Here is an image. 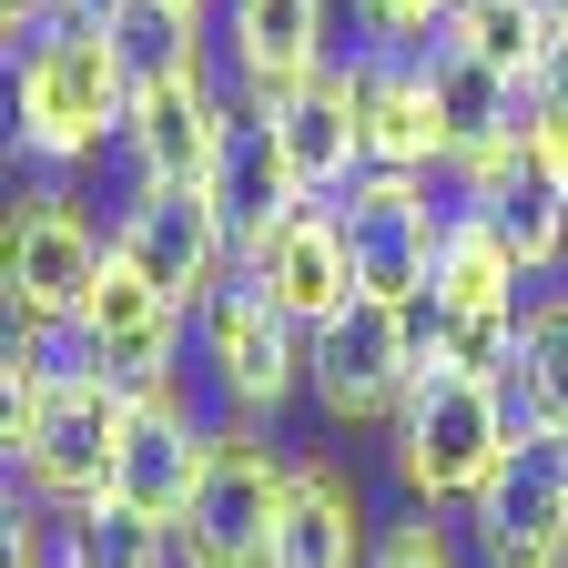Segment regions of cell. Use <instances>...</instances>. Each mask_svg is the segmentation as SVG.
<instances>
[{
    "mask_svg": "<svg viewBox=\"0 0 568 568\" xmlns=\"http://www.w3.org/2000/svg\"><path fill=\"white\" fill-rule=\"evenodd\" d=\"M122 122H132V71L92 11L41 31L31 51H11V142L31 163H51V173L92 163L102 142H122Z\"/></svg>",
    "mask_w": 568,
    "mask_h": 568,
    "instance_id": "cell-1",
    "label": "cell"
},
{
    "mask_svg": "<svg viewBox=\"0 0 568 568\" xmlns=\"http://www.w3.org/2000/svg\"><path fill=\"white\" fill-rule=\"evenodd\" d=\"M518 447V406L497 376H457V366H426L406 416L386 426V457H396V487L416 508H477L487 477L508 467Z\"/></svg>",
    "mask_w": 568,
    "mask_h": 568,
    "instance_id": "cell-2",
    "label": "cell"
},
{
    "mask_svg": "<svg viewBox=\"0 0 568 568\" xmlns=\"http://www.w3.org/2000/svg\"><path fill=\"white\" fill-rule=\"evenodd\" d=\"M193 355H203V376L224 386V406L244 426H274L295 396H315V335L284 315L244 264L193 305Z\"/></svg>",
    "mask_w": 568,
    "mask_h": 568,
    "instance_id": "cell-3",
    "label": "cell"
},
{
    "mask_svg": "<svg viewBox=\"0 0 568 568\" xmlns=\"http://www.w3.org/2000/svg\"><path fill=\"white\" fill-rule=\"evenodd\" d=\"M122 426H132V386H112L102 366H82V355H61V376H51L41 416H31V437L11 447L31 508L71 518V508H92V497H112Z\"/></svg>",
    "mask_w": 568,
    "mask_h": 568,
    "instance_id": "cell-4",
    "label": "cell"
},
{
    "mask_svg": "<svg viewBox=\"0 0 568 568\" xmlns=\"http://www.w3.org/2000/svg\"><path fill=\"white\" fill-rule=\"evenodd\" d=\"M284 487H295V457H284L264 426H213V467H203L193 508L173 528L183 568H274Z\"/></svg>",
    "mask_w": 568,
    "mask_h": 568,
    "instance_id": "cell-5",
    "label": "cell"
},
{
    "mask_svg": "<svg viewBox=\"0 0 568 568\" xmlns=\"http://www.w3.org/2000/svg\"><path fill=\"white\" fill-rule=\"evenodd\" d=\"M112 264V234L82 224V203L61 183H31L11 203V234H0V295H11V325L21 335H71L92 305V284Z\"/></svg>",
    "mask_w": 568,
    "mask_h": 568,
    "instance_id": "cell-6",
    "label": "cell"
},
{
    "mask_svg": "<svg viewBox=\"0 0 568 568\" xmlns=\"http://www.w3.org/2000/svg\"><path fill=\"white\" fill-rule=\"evenodd\" d=\"M426 376V305L355 295L335 325H315V406L335 426H396Z\"/></svg>",
    "mask_w": 568,
    "mask_h": 568,
    "instance_id": "cell-7",
    "label": "cell"
},
{
    "mask_svg": "<svg viewBox=\"0 0 568 568\" xmlns=\"http://www.w3.org/2000/svg\"><path fill=\"white\" fill-rule=\"evenodd\" d=\"M437 173H355L335 193V224H345V254H355V284L386 305H426V284H437V254H447V213L457 193L437 203L426 193Z\"/></svg>",
    "mask_w": 568,
    "mask_h": 568,
    "instance_id": "cell-8",
    "label": "cell"
},
{
    "mask_svg": "<svg viewBox=\"0 0 568 568\" xmlns=\"http://www.w3.org/2000/svg\"><path fill=\"white\" fill-rule=\"evenodd\" d=\"M112 254H122L142 284H163L183 315H193V305H203L234 264H244L203 183H132V193H122V213H112Z\"/></svg>",
    "mask_w": 568,
    "mask_h": 568,
    "instance_id": "cell-9",
    "label": "cell"
},
{
    "mask_svg": "<svg viewBox=\"0 0 568 568\" xmlns=\"http://www.w3.org/2000/svg\"><path fill=\"white\" fill-rule=\"evenodd\" d=\"M183 335H193V315L163 295V284H142L122 254L102 264V284H92V305H82V325H71L61 345L82 355V366H102L112 386H173L183 376Z\"/></svg>",
    "mask_w": 568,
    "mask_h": 568,
    "instance_id": "cell-10",
    "label": "cell"
},
{
    "mask_svg": "<svg viewBox=\"0 0 568 568\" xmlns=\"http://www.w3.org/2000/svg\"><path fill=\"white\" fill-rule=\"evenodd\" d=\"M467 518H477L487 568H568V447L538 437V426H518L508 467L487 477V497Z\"/></svg>",
    "mask_w": 568,
    "mask_h": 568,
    "instance_id": "cell-11",
    "label": "cell"
},
{
    "mask_svg": "<svg viewBox=\"0 0 568 568\" xmlns=\"http://www.w3.org/2000/svg\"><path fill=\"white\" fill-rule=\"evenodd\" d=\"M203 467H213V426H203V406L183 396V376H173V386H142V396H132V426H122L112 497H122V508H142V518H163V528H183Z\"/></svg>",
    "mask_w": 568,
    "mask_h": 568,
    "instance_id": "cell-12",
    "label": "cell"
},
{
    "mask_svg": "<svg viewBox=\"0 0 568 568\" xmlns=\"http://www.w3.org/2000/svg\"><path fill=\"white\" fill-rule=\"evenodd\" d=\"M416 71H426V102H437V132H447V173L477 163V153L528 142V82H518V71H497L487 51H467V41L437 31V41L416 51Z\"/></svg>",
    "mask_w": 568,
    "mask_h": 568,
    "instance_id": "cell-13",
    "label": "cell"
},
{
    "mask_svg": "<svg viewBox=\"0 0 568 568\" xmlns=\"http://www.w3.org/2000/svg\"><path fill=\"white\" fill-rule=\"evenodd\" d=\"M244 274L264 284V295L295 315L305 335L315 325H335L366 284H355V254H345V224H335V203H305V213H284V224L244 254Z\"/></svg>",
    "mask_w": 568,
    "mask_h": 568,
    "instance_id": "cell-14",
    "label": "cell"
},
{
    "mask_svg": "<svg viewBox=\"0 0 568 568\" xmlns=\"http://www.w3.org/2000/svg\"><path fill=\"white\" fill-rule=\"evenodd\" d=\"M224 61L244 102H274L335 71V0H224Z\"/></svg>",
    "mask_w": 568,
    "mask_h": 568,
    "instance_id": "cell-15",
    "label": "cell"
},
{
    "mask_svg": "<svg viewBox=\"0 0 568 568\" xmlns=\"http://www.w3.org/2000/svg\"><path fill=\"white\" fill-rule=\"evenodd\" d=\"M254 112H274L284 163H295V183H305L315 203H335L355 173H376V163H366V102H355V71H345V61L315 71V82H295V92H274V102H254Z\"/></svg>",
    "mask_w": 568,
    "mask_h": 568,
    "instance_id": "cell-16",
    "label": "cell"
},
{
    "mask_svg": "<svg viewBox=\"0 0 568 568\" xmlns=\"http://www.w3.org/2000/svg\"><path fill=\"white\" fill-rule=\"evenodd\" d=\"M203 193H213V213H224L234 254H254V244L284 224V213H305V203H315V193L295 183V163H284V132H274V112H254V102H234V122H224V153H213Z\"/></svg>",
    "mask_w": 568,
    "mask_h": 568,
    "instance_id": "cell-17",
    "label": "cell"
},
{
    "mask_svg": "<svg viewBox=\"0 0 568 568\" xmlns=\"http://www.w3.org/2000/svg\"><path fill=\"white\" fill-rule=\"evenodd\" d=\"M345 71H355V102H366V163L376 173H447V132H437L416 51L366 41V51H345Z\"/></svg>",
    "mask_w": 568,
    "mask_h": 568,
    "instance_id": "cell-18",
    "label": "cell"
},
{
    "mask_svg": "<svg viewBox=\"0 0 568 568\" xmlns=\"http://www.w3.org/2000/svg\"><path fill=\"white\" fill-rule=\"evenodd\" d=\"M224 122H234V102L213 92V82L132 92V122H122V163H132V183H203L213 153H224Z\"/></svg>",
    "mask_w": 568,
    "mask_h": 568,
    "instance_id": "cell-19",
    "label": "cell"
},
{
    "mask_svg": "<svg viewBox=\"0 0 568 568\" xmlns=\"http://www.w3.org/2000/svg\"><path fill=\"white\" fill-rule=\"evenodd\" d=\"M366 508H355V477L335 457H295L284 487V528H274V568H366Z\"/></svg>",
    "mask_w": 568,
    "mask_h": 568,
    "instance_id": "cell-20",
    "label": "cell"
},
{
    "mask_svg": "<svg viewBox=\"0 0 568 568\" xmlns=\"http://www.w3.org/2000/svg\"><path fill=\"white\" fill-rule=\"evenodd\" d=\"M102 41L122 51L132 92H163V82H213V31L193 0H92Z\"/></svg>",
    "mask_w": 568,
    "mask_h": 568,
    "instance_id": "cell-21",
    "label": "cell"
},
{
    "mask_svg": "<svg viewBox=\"0 0 568 568\" xmlns=\"http://www.w3.org/2000/svg\"><path fill=\"white\" fill-rule=\"evenodd\" d=\"M437 315H528V264L497 244V224L477 203L447 213V254H437V284H426Z\"/></svg>",
    "mask_w": 568,
    "mask_h": 568,
    "instance_id": "cell-22",
    "label": "cell"
},
{
    "mask_svg": "<svg viewBox=\"0 0 568 568\" xmlns=\"http://www.w3.org/2000/svg\"><path fill=\"white\" fill-rule=\"evenodd\" d=\"M508 406H518V426H538V437H558L568 447V295H538L528 305V325H518V355H508Z\"/></svg>",
    "mask_w": 568,
    "mask_h": 568,
    "instance_id": "cell-23",
    "label": "cell"
},
{
    "mask_svg": "<svg viewBox=\"0 0 568 568\" xmlns=\"http://www.w3.org/2000/svg\"><path fill=\"white\" fill-rule=\"evenodd\" d=\"M457 203H477L487 224H497V244H508L528 274H558V264H568V193H558L538 163H528V173H508L497 193H457Z\"/></svg>",
    "mask_w": 568,
    "mask_h": 568,
    "instance_id": "cell-24",
    "label": "cell"
},
{
    "mask_svg": "<svg viewBox=\"0 0 568 568\" xmlns=\"http://www.w3.org/2000/svg\"><path fill=\"white\" fill-rule=\"evenodd\" d=\"M173 558H183L173 528L122 508V497H92V508L61 518V568H173Z\"/></svg>",
    "mask_w": 568,
    "mask_h": 568,
    "instance_id": "cell-25",
    "label": "cell"
},
{
    "mask_svg": "<svg viewBox=\"0 0 568 568\" xmlns=\"http://www.w3.org/2000/svg\"><path fill=\"white\" fill-rule=\"evenodd\" d=\"M366 568H467V558H457V538L437 528V508H406V518L366 548Z\"/></svg>",
    "mask_w": 568,
    "mask_h": 568,
    "instance_id": "cell-26",
    "label": "cell"
},
{
    "mask_svg": "<svg viewBox=\"0 0 568 568\" xmlns=\"http://www.w3.org/2000/svg\"><path fill=\"white\" fill-rule=\"evenodd\" d=\"M386 21V0H355V31H376Z\"/></svg>",
    "mask_w": 568,
    "mask_h": 568,
    "instance_id": "cell-27",
    "label": "cell"
},
{
    "mask_svg": "<svg viewBox=\"0 0 568 568\" xmlns=\"http://www.w3.org/2000/svg\"><path fill=\"white\" fill-rule=\"evenodd\" d=\"M193 11H213V0H193Z\"/></svg>",
    "mask_w": 568,
    "mask_h": 568,
    "instance_id": "cell-28",
    "label": "cell"
}]
</instances>
